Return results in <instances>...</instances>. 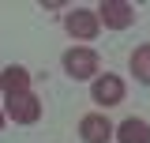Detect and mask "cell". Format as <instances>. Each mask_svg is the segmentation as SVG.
<instances>
[{
    "instance_id": "30bf717a",
    "label": "cell",
    "mask_w": 150,
    "mask_h": 143,
    "mask_svg": "<svg viewBox=\"0 0 150 143\" xmlns=\"http://www.w3.org/2000/svg\"><path fill=\"white\" fill-rule=\"evenodd\" d=\"M0 128H4V113H0Z\"/></svg>"
},
{
    "instance_id": "6da1fadb",
    "label": "cell",
    "mask_w": 150,
    "mask_h": 143,
    "mask_svg": "<svg viewBox=\"0 0 150 143\" xmlns=\"http://www.w3.org/2000/svg\"><path fill=\"white\" fill-rule=\"evenodd\" d=\"M64 72H68L71 79H94V72H98V53L86 49V45L68 49V53H64Z\"/></svg>"
},
{
    "instance_id": "52a82bcc",
    "label": "cell",
    "mask_w": 150,
    "mask_h": 143,
    "mask_svg": "<svg viewBox=\"0 0 150 143\" xmlns=\"http://www.w3.org/2000/svg\"><path fill=\"white\" fill-rule=\"evenodd\" d=\"M116 143H150V124L139 121V117H128L120 128H112Z\"/></svg>"
},
{
    "instance_id": "3957f363",
    "label": "cell",
    "mask_w": 150,
    "mask_h": 143,
    "mask_svg": "<svg viewBox=\"0 0 150 143\" xmlns=\"http://www.w3.org/2000/svg\"><path fill=\"white\" fill-rule=\"evenodd\" d=\"M8 117L15 124H34L38 117H41V102H38L30 90L26 94H15V98H8Z\"/></svg>"
},
{
    "instance_id": "277c9868",
    "label": "cell",
    "mask_w": 150,
    "mask_h": 143,
    "mask_svg": "<svg viewBox=\"0 0 150 143\" xmlns=\"http://www.w3.org/2000/svg\"><path fill=\"white\" fill-rule=\"evenodd\" d=\"M90 94H94L98 106H120V102H124V79H116V75H98Z\"/></svg>"
},
{
    "instance_id": "ba28073f",
    "label": "cell",
    "mask_w": 150,
    "mask_h": 143,
    "mask_svg": "<svg viewBox=\"0 0 150 143\" xmlns=\"http://www.w3.org/2000/svg\"><path fill=\"white\" fill-rule=\"evenodd\" d=\"M26 87H30V72H26V68H19V64L4 68V75H0V90H4L8 98H15V94H26Z\"/></svg>"
},
{
    "instance_id": "8992f818",
    "label": "cell",
    "mask_w": 150,
    "mask_h": 143,
    "mask_svg": "<svg viewBox=\"0 0 150 143\" xmlns=\"http://www.w3.org/2000/svg\"><path fill=\"white\" fill-rule=\"evenodd\" d=\"M79 136H83V143H109L112 139V124L101 113H86L79 121Z\"/></svg>"
},
{
    "instance_id": "7a4b0ae2",
    "label": "cell",
    "mask_w": 150,
    "mask_h": 143,
    "mask_svg": "<svg viewBox=\"0 0 150 143\" xmlns=\"http://www.w3.org/2000/svg\"><path fill=\"white\" fill-rule=\"evenodd\" d=\"M94 15H98V23H105L112 30H124V26L135 23V4H128V0H105Z\"/></svg>"
},
{
    "instance_id": "9c48e42d",
    "label": "cell",
    "mask_w": 150,
    "mask_h": 143,
    "mask_svg": "<svg viewBox=\"0 0 150 143\" xmlns=\"http://www.w3.org/2000/svg\"><path fill=\"white\" fill-rule=\"evenodd\" d=\"M131 72H135L139 83L150 87V45H139V49L131 53Z\"/></svg>"
},
{
    "instance_id": "5b68a950",
    "label": "cell",
    "mask_w": 150,
    "mask_h": 143,
    "mask_svg": "<svg viewBox=\"0 0 150 143\" xmlns=\"http://www.w3.org/2000/svg\"><path fill=\"white\" fill-rule=\"evenodd\" d=\"M98 30H101V23H98V15H94V11H86V8L68 11V34H71V38L90 41V38H98Z\"/></svg>"
}]
</instances>
